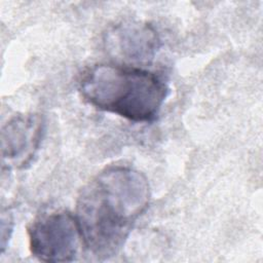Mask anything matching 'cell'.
I'll use <instances>...</instances> for the list:
<instances>
[{
	"instance_id": "1",
	"label": "cell",
	"mask_w": 263,
	"mask_h": 263,
	"mask_svg": "<svg viewBox=\"0 0 263 263\" xmlns=\"http://www.w3.org/2000/svg\"><path fill=\"white\" fill-rule=\"evenodd\" d=\"M149 201V184L141 172L116 165L99 173L81 190L76 203L84 247L99 259L114 256Z\"/></svg>"
},
{
	"instance_id": "2",
	"label": "cell",
	"mask_w": 263,
	"mask_h": 263,
	"mask_svg": "<svg viewBox=\"0 0 263 263\" xmlns=\"http://www.w3.org/2000/svg\"><path fill=\"white\" fill-rule=\"evenodd\" d=\"M79 90L93 107L136 122L155 119L166 98L164 82L133 66L100 64L81 77Z\"/></svg>"
},
{
	"instance_id": "3",
	"label": "cell",
	"mask_w": 263,
	"mask_h": 263,
	"mask_svg": "<svg viewBox=\"0 0 263 263\" xmlns=\"http://www.w3.org/2000/svg\"><path fill=\"white\" fill-rule=\"evenodd\" d=\"M29 246L34 257L44 262H69L83 243L75 216L66 211L44 215L28 228Z\"/></svg>"
},
{
	"instance_id": "4",
	"label": "cell",
	"mask_w": 263,
	"mask_h": 263,
	"mask_svg": "<svg viewBox=\"0 0 263 263\" xmlns=\"http://www.w3.org/2000/svg\"><path fill=\"white\" fill-rule=\"evenodd\" d=\"M111 54L127 65L150 63L159 48L154 28L141 22H125L111 28L105 39Z\"/></svg>"
},
{
	"instance_id": "5",
	"label": "cell",
	"mask_w": 263,
	"mask_h": 263,
	"mask_svg": "<svg viewBox=\"0 0 263 263\" xmlns=\"http://www.w3.org/2000/svg\"><path fill=\"white\" fill-rule=\"evenodd\" d=\"M43 128L39 115H18L10 119L1 133L3 159L16 167L29 164L39 148Z\"/></svg>"
}]
</instances>
